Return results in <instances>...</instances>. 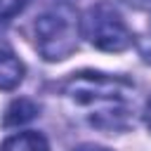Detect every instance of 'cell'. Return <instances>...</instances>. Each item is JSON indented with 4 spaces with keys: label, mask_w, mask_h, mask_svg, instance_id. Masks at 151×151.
Returning a JSON list of instances; mask_svg holds the SVG:
<instances>
[{
    "label": "cell",
    "mask_w": 151,
    "mask_h": 151,
    "mask_svg": "<svg viewBox=\"0 0 151 151\" xmlns=\"http://www.w3.org/2000/svg\"><path fill=\"white\" fill-rule=\"evenodd\" d=\"M28 5H31V0H0V21H12Z\"/></svg>",
    "instance_id": "cell-7"
},
{
    "label": "cell",
    "mask_w": 151,
    "mask_h": 151,
    "mask_svg": "<svg viewBox=\"0 0 151 151\" xmlns=\"http://www.w3.org/2000/svg\"><path fill=\"white\" fill-rule=\"evenodd\" d=\"M38 104L28 97H19L14 99L7 109H5V116H2V125L5 127H19L24 123H31L35 116H38Z\"/></svg>",
    "instance_id": "cell-6"
},
{
    "label": "cell",
    "mask_w": 151,
    "mask_h": 151,
    "mask_svg": "<svg viewBox=\"0 0 151 151\" xmlns=\"http://www.w3.org/2000/svg\"><path fill=\"white\" fill-rule=\"evenodd\" d=\"M80 17L68 0H52L33 21L35 50L45 61H64L78 50Z\"/></svg>",
    "instance_id": "cell-2"
},
{
    "label": "cell",
    "mask_w": 151,
    "mask_h": 151,
    "mask_svg": "<svg viewBox=\"0 0 151 151\" xmlns=\"http://www.w3.org/2000/svg\"><path fill=\"white\" fill-rule=\"evenodd\" d=\"M144 123H146V127L151 130V99H149V104H146V109H144Z\"/></svg>",
    "instance_id": "cell-11"
},
{
    "label": "cell",
    "mask_w": 151,
    "mask_h": 151,
    "mask_svg": "<svg viewBox=\"0 0 151 151\" xmlns=\"http://www.w3.org/2000/svg\"><path fill=\"white\" fill-rule=\"evenodd\" d=\"M134 9H151V0H125Z\"/></svg>",
    "instance_id": "cell-10"
},
{
    "label": "cell",
    "mask_w": 151,
    "mask_h": 151,
    "mask_svg": "<svg viewBox=\"0 0 151 151\" xmlns=\"http://www.w3.org/2000/svg\"><path fill=\"white\" fill-rule=\"evenodd\" d=\"M83 38L101 52H123L134 42V35L123 14L106 0L94 2L80 17Z\"/></svg>",
    "instance_id": "cell-3"
},
{
    "label": "cell",
    "mask_w": 151,
    "mask_h": 151,
    "mask_svg": "<svg viewBox=\"0 0 151 151\" xmlns=\"http://www.w3.org/2000/svg\"><path fill=\"white\" fill-rule=\"evenodd\" d=\"M64 97L87 111V123L101 132H125L134 125V85L101 71H78L61 85Z\"/></svg>",
    "instance_id": "cell-1"
},
{
    "label": "cell",
    "mask_w": 151,
    "mask_h": 151,
    "mask_svg": "<svg viewBox=\"0 0 151 151\" xmlns=\"http://www.w3.org/2000/svg\"><path fill=\"white\" fill-rule=\"evenodd\" d=\"M137 50H139L142 59H144L146 64H151V26H149V31L137 40Z\"/></svg>",
    "instance_id": "cell-8"
},
{
    "label": "cell",
    "mask_w": 151,
    "mask_h": 151,
    "mask_svg": "<svg viewBox=\"0 0 151 151\" xmlns=\"http://www.w3.org/2000/svg\"><path fill=\"white\" fill-rule=\"evenodd\" d=\"M0 151H50V142L42 132L24 130V132L9 134L0 144Z\"/></svg>",
    "instance_id": "cell-4"
},
{
    "label": "cell",
    "mask_w": 151,
    "mask_h": 151,
    "mask_svg": "<svg viewBox=\"0 0 151 151\" xmlns=\"http://www.w3.org/2000/svg\"><path fill=\"white\" fill-rule=\"evenodd\" d=\"M73 151H111L106 146H99V144H78Z\"/></svg>",
    "instance_id": "cell-9"
},
{
    "label": "cell",
    "mask_w": 151,
    "mask_h": 151,
    "mask_svg": "<svg viewBox=\"0 0 151 151\" xmlns=\"http://www.w3.org/2000/svg\"><path fill=\"white\" fill-rule=\"evenodd\" d=\"M24 73H26V68H24L21 59L14 52L0 47V90L19 87V83L24 80Z\"/></svg>",
    "instance_id": "cell-5"
}]
</instances>
